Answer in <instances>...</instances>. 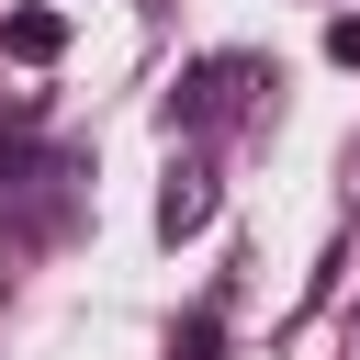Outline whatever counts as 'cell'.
<instances>
[{"label":"cell","instance_id":"obj_4","mask_svg":"<svg viewBox=\"0 0 360 360\" xmlns=\"http://www.w3.org/2000/svg\"><path fill=\"white\" fill-rule=\"evenodd\" d=\"M214 349H225V326H214V315H191V338H180V360H214Z\"/></svg>","mask_w":360,"mask_h":360},{"label":"cell","instance_id":"obj_1","mask_svg":"<svg viewBox=\"0 0 360 360\" xmlns=\"http://www.w3.org/2000/svg\"><path fill=\"white\" fill-rule=\"evenodd\" d=\"M248 79H259L248 56H202V68L180 79V101H169V112H180V124H225V112L248 101Z\"/></svg>","mask_w":360,"mask_h":360},{"label":"cell","instance_id":"obj_5","mask_svg":"<svg viewBox=\"0 0 360 360\" xmlns=\"http://www.w3.org/2000/svg\"><path fill=\"white\" fill-rule=\"evenodd\" d=\"M326 56H338V68H360V22H326Z\"/></svg>","mask_w":360,"mask_h":360},{"label":"cell","instance_id":"obj_3","mask_svg":"<svg viewBox=\"0 0 360 360\" xmlns=\"http://www.w3.org/2000/svg\"><path fill=\"white\" fill-rule=\"evenodd\" d=\"M0 56H22V68H45V56H68V11H45V0H22V11L0 22Z\"/></svg>","mask_w":360,"mask_h":360},{"label":"cell","instance_id":"obj_2","mask_svg":"<svg viewBox=\"0 0 360 360\" xmlns=\"http://www.w3.org/2000/svg\"><path fill=\"white\" fill-rule=\"evenodd\" d=\"M214 225V169L202 158H169V191H158V236L180 248V236H202Z\"/></svg>","mask_w":360,"mask_h":360}]
</instances>
